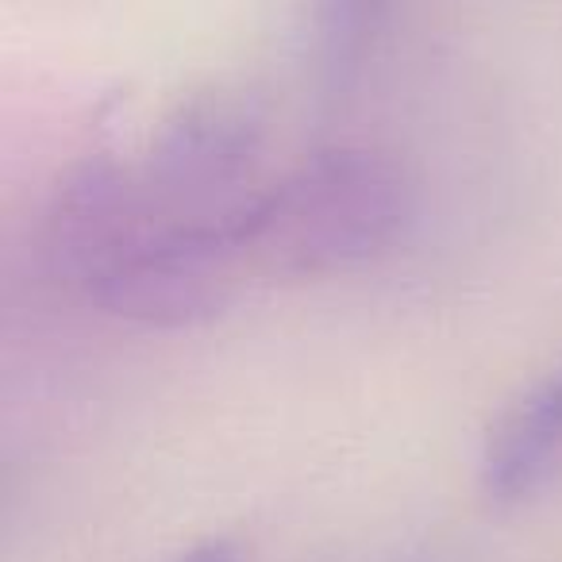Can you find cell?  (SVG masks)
<instances>
[{
  "instance_id": "6da1fadb",
  "label": "cell",
  "mask_w": 562,
  "mask_h": 562,
  "mask_svg": "<svg viewBox=\"0 0 562 562\" xmlns=\"http://www.w3.org/2000/svg\"><path fill=\"white\" fill-rule=\"evenodd\" d=\"M50 278L112 321L181 331L235 301L243 266L232 224H196L143 181L135 150L97 147L63 170L43 209Z\"/></svg>"
},
{
  "instance_id": "7a4b0ae2",
  "label": "cell",
  "mask_w": 562,
  "mask_h": 562,
  "mask_svg": "<svg viewBox=\"0 0 562 562\" xmlns=\"http://www.w3.org/2000/svg\"><path fill=\"white\" fill-rule=\"evenodd\" d=\"M413 216L405 166L382 147L344 143L262 178L235 216V255L243 278H344L382 262Z\"/></svg>"
},
{
  "instance_id": "3957f363",
  "label": "cell",
  "mask_w": 562,
  "mask_h": 562,
  "mask_svg": "<svg viewBox=\"0 0 562 562\" xmlns=\"http://www.w3.org/2000/svg\"><path fill=\"white\" fill-rule=\"evenodd\" d=\"M262 143V116L247 97L204 89L158 120L135 162L166 209L196 224H232L266 178Z\"/></svg>"
},
{
  "instance_id": "277c9868",
  "label": "cell",
  "mask_w": 562,
  "mask_h": 562,
  "mask_svg": "<svg viewBox=\"0 0 562 562\" xmlns=\"http://www.w3.org/2000/svg\"><path fill=\"white\" fill-rule=\"evenodd\" d=\"M562 477V359L493 420L477 454V490L493 508L536 501Z\"/></svg>"
},
{
  "instance_id": "5b68a950",
  "label": "cell",
  "mask_w": 562,
  "mask_h": 562,
  "mask_svg": "<svg viewBox=\"0 0 562 562\" xmlns=\"http://www.w3.org/2000/svg\"><path fill=\"white\" fill-rule=\"evenodd\" d=\"M390 0H313L316 63L331 89H347L359 78Z\"/></svg>"
},
{
  "instance_id": "8992f818",
  "label": "cell",
  "mask_w": 562,
  "mask_h": 562,
  "mask_svg": "<svg viewBox=\"0 0 562 562\" xmlns=\"http://www.w3.org/2000/svg\"><path fill=\"white\" fill-rule=\"evenodd\" d=\"M173 562H243L239 547L232 543V539L216 536V539H204V543L189 547L186 554H178Z\"/></svg>"
}]
</instances>
